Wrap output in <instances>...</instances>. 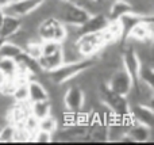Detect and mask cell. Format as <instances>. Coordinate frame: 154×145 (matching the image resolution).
Wrapping results in <instances>:
<instances>
[{
	"instance_id": "6da1fadb",
	"label": "cell",
	"mask_w": 154,
	"mask_h": 145,
	"mask_svg": "<svg viewBox=\"0 0 154 145\" xmlns=\"http://www.w3.org/2000/svg\"><path fill=\"white\" fill-rule=\"evenodd\" d=\"M95 65L93 58H82L77 62H70V64H62L58 68L50 71V72H46L51 81L54 84H58L62 86L66 81H69L72 77H75L76 75H79L80 72H82L87 68H92Z\"/></svg>"
},
{
	"instance_id": "7a4b0ae2",
	"label": "cell",
	"mask_w": 154,
	"mask_h": 145,
	"mask_svg": "<svg viewBox=\"0 0 154 145\" xmlns=\"http://www.w3.org/2000/svg\"><path fill=\"white\" fill-rule=\"evenodd\" d=\"M106 84L111 91L116 92V94L122 95V96H128V94L133 90L134 80L130 76V73L123 67H120L112 72L111 77L108 79V81Z\"/></svg>"
},
{
	"instance_id": "3957f363",
	"label": "cell",
	"mask_w": 154,
	"mask_h": 145,
	"mask_svg": "<svg viewBox=\"0 0 154 145\" xmlns=\"http://www.w3.org/2000/svg\"><path fill=\"white\" fill-rule=\"evenodd\" d=\"M85 94L79 86H69L62 94V105L65 111L69 113H81L84 110Z\"/></svg>"
},
{
	"instance_id": "277c9868",
	"label": "cell",
	"mask_w": 154,
	"mask_h": 145,
	"mask_svg": "<svg viewBox=\"0 0 154 145\" xmlns=\"http://www.w3.org/2000/svg\"><path fill=\"white\" fill-rule=\"evenodd\" d=\"M153 38V19L150 16H143L139 23H137L125 37V41L134 42H152Z\"/></svg>"
},
{
	"instance_id": "5b68a950",
	"label": "cell",
	"mask_w": 154,
	"mask_h": 145,
	"mask_svg": "<svg viewBox=\"0 0 154 145\" xmlns=\"http://www.w3.org/2000/svg\"><path fill=\"white\" fill-rule=\"evenodd\" d=\"M128 114H130L131 119L138 124H143L149 128H153V107L143 103H128Z\"/></svg>"
},
{
	"instance_id": "8992f818",
	"label": "cell",
	"mask_w": 154,
	"mask_h": 145,
	"mask_svg": "<svg viewBox=\"0 0 154 145\" xmlns=\"http://www.w3.org/2000/svg\"><path fill=\"white\" fill-rule=\"evenodd\" d=\"M42 2L43 0H15L10 5L3 8V12L7 14V15L23 18V16L29 15L30 12H32Z\"/></svg>"
},
{
	"instance_id": "52a82bcc",
	"label": "cell",
	"mask_w": 154,
	"mask_h": 145,
	"mask_svg": "<svg viewBox=\"0 0 154 145\" xmlns=\"http://www.w3.org/2000/svg\"><path fill=\"white\" fill-rule=\"evenodd\" d=\"M122 67L130 73L133 80H137L138 72H139V67H141V61H139L133 45H128L127 48L122 52Z\"/></svg>"
},
{
	"instance_id": "ba28073f",
	"label": "cell",
	"mask_w": 154,
	"mask_h": 145,
	"mask_svg": "<svg viewBox=\"0 0 154 145\" xmlns=\"http://www.w3.org/2000/svg\"><path fill=\"white\" fill-rule=\"evenodd\" d=\"M126 136L131 140V143H147L152 137V128L146 126L143 124L133 122L131 125H128L127 130H126Z\"/></svg>"
},
{
	"instance_id": "9c48e42d",
	"label": "cell",
	"mask_w": 154,
	"mask_h": 145,
	"mask_svg": "<svg viewBox=\"0 0 154 145\" xmlns=\"http://www.w3.org/2000/svg\"><path fill=\"white\" fill-rule=\"evenodd\" d=\"M107 23H108V18L104 12L95 14V15H89V18L80 26L81 29V34L84 33H97L106 29Z\"/></svg>"
},
{
	"instance_id": "30bf717a",
	"label": "cell",
	"mask_w": 154,
	"mask_h": 145,
	"mask_svg": "<svg viewBox=\"0 0 154 145\" xmlns=\"http://www.w3.org/2000/svg\"><path fill=\"white\" fill-rule=\"evenodd\" d=\"M133 11V5L128 0H114L109 4L108 11H107V18L109 20H118L122 15Z\"/></svg>"
},
{
	"instance_id": "8fae6325",
	"label": "cell",
	"mask_w": 154,
	"mask_h": 145,
	"mask_svg": "<svg viewBox=\"0 0 154 145\" xmlns=\"http://www.w3.org/2000/svg\"><path fill=\"white\" fill-rule=\"evenodd\" d=\"M27 87H29V100L30 102H37V100H45L50 99L49 98L48 90L43 87V84L37 79H30L27 81Z\"/></svg>"
},
{
	"instance_id": "7c38bea8",
	"label": "cell",
	"mask_w": 154,
	"mask_h": 145,
	"mask_svg": "<svg viewBox=\"0 0 154 145\" xmlns=\"http://www.w3.org/2000/svg\"><path fill=\"white\" fill-rule=\"evenodd\" d=\"M20 27H22L20 18L4 14V19H3L2 27H0V38L7 39L8 37H11V35H12L16 30L20 29Z\"/></svg>"
},
{
	"instance_id": "4fadbf2b",
	"label": "cell",
	"mask_w": 154,
	"mask_h": 145,
	"mask_svg": "<svg viewBox=\"0 0 154 145\" xmlns=\"http://www.w3.org/2000/svg\"><path fill=\"white\" fill-rule=\"evenodd\" d=\"M38 67L41 68V71L43 72H50V71L58 68L60 65L64 64L62 61V53L61 50L57 52V53H53L50 56H41L37 60Z\"/></svg>"
},
{
	"instance_id": "5bb4252c",
	"label": "cell",
	"mask_w": 154,
	"mask_h": 145,
	"mask_svg": "<svg viewBox=\"0 0 154 145\" xmlns=\"http://www.w3.org/2000/svg\"><path fill=\"white\" fill-rule=\"evenodd\" d=\"M30 114L39 121L45 117L51 114V102L50 99L37 100V102H30Z\"/></svg>"
},
{
	"instance_id": "9a60e30c",
	"label": "cell",
	"mask_w": 154,
	"mask_h": 145,
	"mask_svg": "<svg viewBox=\"0 0 154 145\" xmlns=\"http://www.w3.org/2000/svg\"><path fill=\"white\" fill-rule=\"evenodd\" d=\"M142 18H143V16L138 15V14L134 12V11H131V12H127V14H125V15L120 16L119 22H120V26H122L123 38H125L126 35L128 34V31H130V30L133 29V27L135 26L137 23H139V22L142 20Z\"/></svg>"
},
{
	"instance_id": "2e32d148",
	"label": "cell",
	"mask_w": 154,
	"mask_h": 145,
	"mask_svg": "<svg viewBox=\"0 0 154 145\" xmlns=\"http://www.w3.org/2000/svg\"><path fill=\"white\" fill-rule=\"evenodd\" d=\"M0 72L4 75V77H15L18 73L16 60L10 57H0Z\"/></svg>"
},
{
	"instance_id": "e0dca14e",
	"label": "cell",
	"mask_w": 154,
	"mask_h": 145,
	"mask_svg": "<svg viewBox=\"0 0 154 145\" xmlns=\"http://www.w3.org/2000/svg\"><path fill=\"white\" fill-rule=\"evenodd\" d=\"M22 53H23V49L8 39H4L0 45V57H10V58L16 60Z\"/></svg>"
},
{
	"instance_id": "ac0fdd59",
	"label": "cell",
	"mask_w": 154,
	"mask_h": 145,
	"mask_svg": "<svg viewBox=\"0 0 154 145\" xmlns=\"http://www.w3.org/2000/svg\"><path fill=\"white\" fill-rule=\"evenodd\" d=\"M11 98L14 99L15 103H24L30 102L29 100V87H27V81H16L15 88H14Z\"/></svg>"
},
{
	"instance_id": "d6986e66",
	"label": "cell",
	"mask_w": 154,
	"mask_h": 145,
	"mask_svg": "<svg viewBox=\"0 0 154 145\" xmlns=\"http://www.w3.org/2000/svg\"><path fill=\"white\" fill-rule=\"evenodd\" d=\"M38 129L54 134V133L57 132V129H58V119H57V117L50 114V115L39 119V121H38Z\"/></svg>"
},
{
	"instance_id": "ffe728a7",
	"label": "cell",
	"mask_w": 154,
	"mask_h": 145,
	"mask_svg": "<svg viewBox=\"0 0 154 145\" xmlns=\"http://www.w3.org/2000/svg\"><path fill=\"white\" fill-rule=\"evenodd\" d=\"M23 53L32 60H38L42 56V48H41V39H31L23 48Z\"/></svg>"
},
{
	"instance_id": "44dd1931",
	"label": "cell",
	"mask_w": 154,
	"mask_h": 145,
	"mask_svg": "<svg viewBox=\"0 0 154 145\" xmlns=\"http://www.w3.org/2000/svg\"><path fill=\"white\" fill-rule=\"evenodd\" d=\"M88 137H89L92 141H96V143H104V141H108L107 125L97 124V125H96V128H93L92 132L88 134Z\"/></svg>"
},
{
	"instance_id": "7402d4cb",
	"label": "cell",
	"mask_w": 154,
	"mask_h": 145,
	"mask_svg": "<svg viewBox=\"0 0 154 145\" xmlns=\"http://www.w3.org/2000/svg\"><path fill=\"white\" fill-rule=\"evenodd\" d=\"M141 80L146 81V83L154 86V69H153V64L150 62H143L139 67V72H138V77Z\"/></svg>"
},
{
	"instance_id": "603a6c76",
	"label": "cell",
	"mask_w": 154,
	"mask_h": 145,
	"mask_svg": "<svg viewBox=\"0 0 154 145\" xmlns=\"http://www.w3.org/2000/svg\"><path fill=\"white\" fill-rule=\"evenodd\" d=\"M31 138H32V134L23 125H15L14 143H31Z\"/></svg>"
},
{
	"instance_id": "cb8c5ba5",
	"label": "cell",
	"mask_w": 154,
	"mask_h": 145,
	"mask_svg": "<svg viewBox=\"0 0 154 145\" xmlns=\"http://www.w3.org/2000/svg\"><path fill=\"white\" fill-rule=\"evenodd\" d=\"M41 48H42V56H50L61 50V43L54 39H45L41 41Z\"/></svg>"
},
{
	"instance_id": "d4e9b609",
	"label": "cell",
	"mask_w": 154,
	"mask_h": 145,
	"mask_svg": "<svg viewBox=\"0 0 154 145\" xmlns=\"http://www.w3.org/2000/svg\"><path fill=\"white\" fill-rule=\"evenodd\" d=\"M14 130H15V125L10 122L5 124L0 130V143H14Z\"/></svg>"
},
{
	"instance_id": "484cf974",
	"label": "cell",
	"mask_w": 154,
	"mask_h": 145,
	"mask_svg": "<svg viewBox=\"0 0 154 145\" xmlns=\"http://www.w3.org/2000/svg\"><path fill=\"white\" fill-rule=\"evenodd\" d=\"M51 141H53V134L39 129L32 134V138H31V143H38V144H48V143H51Z\"/></svg>"
},
{
	"instance_id": "4316f807",
	"label": "cell",
	"mask_w": 154,
	"mask_h": 145,
	"mask_svg": "<svg viewBox=\"0 0 154 145\" xmlns=\"http://www.w3.org/2000/svg\"><path fill=\"white\" fill-rule=\"evenodd\" d=\"M22 125H23V126L26 128V129L29 130L31 134H34V133L38 130V119L35 118V117H32L31 114H27V115L24 117Z\"/></svg>"
},
{
	"instance_id": "83f0119b",
	"label": "cell",
	"mask_w": 154,
	"mask_h": 145,
	"mask_svg": "<svg viewBox=\"0 0 154 145\" xmlns=\"http://www.w3.org/2000/svg\"><path fill=\"white\" fill-rule=\"evenodd\" d=\"M11 3H12V0H0V8H5L7 5H10Z\"/></svg>"
},
{
	"instance_id": "f1b7e54d",
	"label": "cell",
	"mask_w": 154,
	"mask_h": 145,
	"mask_svg": "<svg viewBox=\"0 0 154 145\" xmlns=\"http://www.w3.org/2000/svg\"><path fill=\"white\" fill-rule=\"evenodd\" d=\"M3 19H4V12H3V10H2V8H0V27H2Z\"/></svg>"
},
{
	"instance_id": "f546056e",
	"label": "cell",
	"mask_w": 154,
	"mask_h": 145,
	"mask_svg": "<svg viewBox=\"0 0 154 145\" xmlns=\"http://www.w3.org/2000/svg\"><path fill=\"white\" fill-rule=\"evenodd\" d=\"M4 75H3V73L2 72H0V87H2V84H3V81H4Z\"/></svg>"
},
{
	"instance_id": "4dcf8cb0",
	"label": "cell",
	"mask_w": 154,
	"mask_h": 145,
	"mask_svg": "<svg viewBox=\"0 0 154 145\" xmlns=\"http://www.w3.org/2000/svg\"><path fill=\"white\" fill-rule=\"evenodd\" d=\"M92 2H97V3H106V2H109V0H92Z\"/></svg>"
},
{
	"instance_id": "1f68e13d",
	"label": "cell",
	"mask_w": 154,
	"mask_h": 145,
	"mask_svg": "<svg viewBox=\"0 0 154 145\" xmlns=\"http://www.w3.org/2000/svg\"><path fill=\"white\" fill-rule=\"evenodd\" d=\"M61 2H73V0H61Z\"/></svg>"
}]
</instances>
